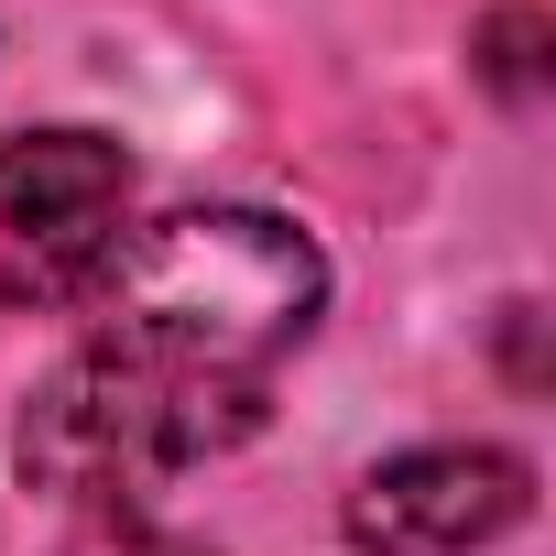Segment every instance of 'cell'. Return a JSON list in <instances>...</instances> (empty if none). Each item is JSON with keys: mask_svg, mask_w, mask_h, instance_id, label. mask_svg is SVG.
Returning <instances> with one entry per match:
<instances>
[{"mask_svg": "<svg viewBox=\"0 0 556 556\" xmlns=\"http://www.w3.org/2000/svg\"><path fill=\"white\" fill-rule=\"evenodd\" d=\"M317 306H328V262L295 218L175 207L121 240L99 285V339L218 393H273V361L317 328Z\"/></svg>", "mask_w": 556, "mask_h": 556, "instance_id": "1", "label": "cell"}, {"mask_svg": "<svg viewBox=\"0 0 556 556\" xmlns=\"http://www.w3.org/2000/svg\"><path fill=\"white\" fill-rule=\"evenodd\" d=\"M251 426H262V393H218V382H186V371H153V361L88 339L23 404V469L77 502H131V491H164L175 469L240 447Z\"/></svg>", "mask_w": 556, "mask_h": 556, "instance_id": "2", "label": "cell"}, {"mask_svg": "<svg viewBox=\"0 0 556 556\" xmlns=\"http://www.w3.org/2000/svg\"><path fill=\"white\" fill-rule=\"evenodd\" d=\"M131 240V153L99 131L0 142V306H88Z\"/></svg>", "mask_w": 556, "mask_h": 556, "instance_id": "3", "label": "cell"}, {"mask_svg": "<svg viewBox=\"0 0 556 556\" xmlns=\"http://www.w3.org/2000/svg\"><path fill=\"white\" fill-rule=\"evenodd\" d=\"M523 502H534V469L513 447H415L350 491V545L361 556H480L523 523Z\"/></svg>", "mask_w": 556, "mask_h": 556, "instance_id": "4", "label": "cell"}, {"mask_svg": "<svg viewBox=\"0 0 556 556\" xmlns=\"http://www.w3.org/2000/svg\"><path fill=\"white\" fill-rule=\"evenodd\" d=\"M121 556H164V545H121Z\"/></svg>", "mask_w": 556, "mask_h": 556, "instance_id": "5", "label": "cell"}]
</instances>
